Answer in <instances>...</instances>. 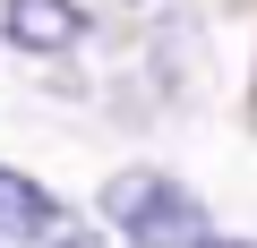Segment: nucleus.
I'll return each instance as SVG.
<instances>
[{
	"label": "nucleus",
	"mask_w": 257,
	"mask_h": 248,
	"mask_svg": "<svg viewBox=\"0 0 257 248\" xmlns=\"http://www.w3.org/2000/svg\"><path fill=\"white\" fill-rule=\"evenodd\" d=\"M103 214H111V231H120L128 248H206V239H214L206 197H197L189 180H172V171H146V163L103 180Z\"/></svg>",
	"instance_id": "1"
},
{
	"label": "nucleus",
	"mask_w": 257,
	"mask_h": 248,
	"mask_svg": "<svg viewBox=\"0 0 257 248\" xmlns=\"http://www.w3.org/2000/svg\"><path fill=\"white\" fill-rule=\"evenodd\" d=\"M0 35L35 60H60V52L86 43V9L77 0H0Z\"/></svg>",
	"instance_id": "2"
},
{
	"label": "nucleus",
	"mask_w": 257,
	"mask_h": 248,
	"mask_svg": "<svg viewBox=\"0 0 257 248\" xmlns=\"http://www.w3.org/2000/svg\"><path fill=\"white\" fill-rule=\"evenodd\" d=\"M52 222H60V197L43 180H26V171L0 163V239H43Z\"/></svg>",
	"instance_id": "3"
},
{
	"label": "nucleus",
	"mask_w": 257,
	"mask_h": 248,
	"mask_svg": "<svg viewBox=\"0 0 257 248\" xmlns=\"http://www.w3.org/2000/svg\"><path fill=\"white\" fill-rule=\"evenodd\" d=\"M35 248H103V239H94V231H86V222H69V214H60V222H52V231H43V239H35Z\"/></svg>",
	"instance_id": "4"
},
{
	"label": "nucleus",
	"mask_w": 257,
	"mask_h": 248,
	"mask_svg": "<svg viewBox=\"0 0 257 248\" xmlns=\"http://www.w3.org/2000/svg\"><path fill=\"white\" fill-rule=\"evenodd\" d=\"M206 248H257V239H231V231H214V239H206Z\"/></svg>",
	"instance_id": "5"
}]
</instances>
